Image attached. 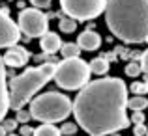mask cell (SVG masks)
Wrapping results in <instances>:
<instances>
[{
  "label": "cell",
  "mask_w": 148,
  "mask_h": 136,
  "mask_svg": "<svg viewBox=\"0 0 148 136\" xmlns=\"http://www.w3.org/2000/svg\"><path fill=\"white\" fill-rule=\"evenodd\" d=\"M30 2H32L34 7H40V9H41V7H49L53 0H30Z\"/></svg>",
  "instance_id": "24"
},
{
  "label": "cell",
  "mask_w": 148,
  "mask_h": 136,
  "mask_svg": "<svg viewBox=\"0 0 148 136\" xmlns=\"http://www.w3.org/2000/svg\"><path fill=\"white\" fill-rule=\"evenodd\" d=\"M131 123H135V125L145 123V114H143V110H135V114L131 116Z\"/></svg>",
  "instance_id": "21"
},
{
  "label": "cell",
  "mask_w": 148,
  "mask_h": 136,
  "mask_svg": "<svg viewBox=\"0 0 148 136\" xmlns=\"http://www.w3.org/2000/svg\"><path fill=\"white\" fill-rule=\"evenodd\" d=\"M75 131H77V125H73V123H66V125L60 129V133L69 136V134H73V133H75Z\"/></svg>",
  "instance_id": "23"
},
{
  "label": "cell",
  "mask_w": 148,
  "mask_h": 136,
  "mask_svg": "<svg viewBox=\"0 0 148 136\" xmlns=\"http://www.w3.org/2000/svg\"><path fill=\"white\" fill-rule=\"evenodd\" d=\"M77 45L81 47V50H96L101 45V37H99V34L86 30V32H83L77 37Z\"/></svg>",
  "instance_id": "11"
},
{
  "label": "cell",
  "mask_w": 148,
  "mask_h": 136,
  "mask_svg": "<svg viewBox=\"0 0 148 136\" xmlns=\"http://www.w3.org/2000/svg\"><path fill=\"white\" fill-rule=\"evenodd\" d=\"M62 11L75 21H90L105 11L107 0H60Z\"/></svg>",
  "instance_id": "6"
},
{
  "label": "cell",
  "mask_w": 148,
  "mask_h": 136,
  "mask_svg": "<svg viewBox=\"0 0 148 136\" xmlns=\"http://www.w3.org/2000/svg\"><path fill=\"white\" fill-rule=\"evenodd\" d=\"M141 69L148 73V50H145V54L141 56Z\"/></svg>",
  "instance_id": "25"
},
{
  "label": "cell",
  "mask_w": 148,
  "mask_h": 136,
  "mask_svg": "<svg viewBox=\"0 0 148 136\" xmlns=\"http://www.w3.org/2000/svg\"><path fill=\"white\" fill-rule=\"evenodd\" d=\"M30 118H32V116H30V112H25L23 108H21V110H17V121H21V123H26Z\"/></svg>",
  "instance_id": "22"
},
{
  "label": "cell",
  "mask_w": 148,
  "mask_h": 136,
  "mask_svg": "<svg viewBox=\"0 0 148 136\" xmlns=\"http://www.w3.org/2000/svg\"><path fill=\"white\" fill-rule=\"evenodd\" d=\"M8 133H6V129H4V127L2 125H0V136H6Z\"/></svg>",
  "instance_id": "28"
},
{
  "label": "cell",
  "mask_w": 148,
  "mask_h": 136,
  "mask_svg": "<svg viewBox=\"0 0 148 136\" xmlns=\"http://www.w3.org/2000/svg\"><path fill=\"white\" fill-rule=\"evenodd\" d=\"M19 37H21L19 24L11 21L6 9H0V49L17 45Z\"/></svg>",
  "instance_id": "8"
},
{
  "label": "cell",
  "mask_w": 148,
  "mask_h": 136,
  "mask_svg": "<svg viewBox=\"0 0 148 136\" xmlns=\"http://www.w3.org/2000/svg\"><path fill=\"white\" fill-rule=\"evenodd\" d=\"M141 64H135V62H130V64L126 65V75L127 76H139L141 75Z\"/></svg>",
  "instance_id": "18"
},
{
  "label": "cell",
  "mask_w": 148,
  "mask_h": 136,
  "mask_svg": "<svg viewBox=\"0 0 148 136\" xmlns=\"http://www.w3.org/2000/svg\"><path fill=\"white\" fill-rule=\"evenodd\" d=\"M75 28H77V21H75V19L66 17V19H62V21H60V30H62L64 34L75 32Z\"/></svg>",
  "instance_id": "17"
},
{
  "label": "cell",
  "mask_w": 148,
  "mask_h": 136,
  "mask_svg": "<svg viewBox=\"0 0 148 136\" xmlns=\"http://www.w3.org/2000/svg\"><path fill=\"white\" fill-rule=\"evenodd\" d=\"M60 52H62V56H64V58H75V56H79L81 47L77 45V43H62Z\"/></svg>",
  "instance_id": "15"
},
{
  "label": "cell",
  "mask_w": 148,
  "mask_h": 136,
  "mask_svg": "<svg viewBox=\"0 0 148 136\" xmlns=\"http://www.w3.org/2000/svg\"><path fill=\"white\" fill-rule=\"evenodd\" d=\"M90 71L94 73V75H105V73L109 71V62L105 60V58H94V60L90 62Z\"/></svg>",
  "instance_id": "14"
},
{
  "label": "cell",
  "mask_w": 148,
  "mask_h": 136,
  "mask_svg": "<svg viewBox=\"0 0 148 136\" xmlns=\"http://www.w3.org/2000/svg\"><path fill=\"white\" fill-rule=\"evenodd\" d=\"M135 134H139V136H143V134H146V127L143 125V123H139L137 127H135Z\"/></svg>",
  "instance_id": "27"
},
{
  "label": "cell",
  "mask_w": 148,
  "mask_h": 136,
  "mask_svg": "<svg viewBox=\"0 0 148 136\" xmlns=\"http://www.w3.org/2000/svg\"><path fill=\"white\" fill-rule=\"evenodd\" d=\"M6 136H17V134H6Z\"/></svg>",
  "instance_id": "29"
},
{
  "label": "cell",
  "mask_w": 148,
  "mask_h": 136,
  "mask_svg": "<svg viewBox=\"0 0 148 136\" xmlns=\"http://www.w3.org/2000/svg\"><path fill=\"white\" fill-rule=\"evenodd\" d=\"M127 106L131 108V110H145V108L148 106V101L145 95H135L131 97V99H127Z\"/></svg>",
  "instance_id": "16"
},
{
  "label": "cell",
  "mask_w": 148,
  "mask_h": 136,
  "mask_svg": "<svg viewBox=\"0 0 148 136\" xmlns=\"http://www.w3.org/2000/svg\"><path fill=\"white\" fill-rule=\"evenodd\" d=\"M71 112H73V103L58 91H47L43 95H38L30 103L32 119L41 121V123L64 121Z\"/></svg>",
  "instance_id": "4"
},
{
  "label": "cell",
  "mask_w": 148,
  "mask_h": 136,
  "mask_svg": "<svg viewBox=\"0 0 148 136\" xmlns=\"http://www.w3.org/2000/svg\"><path fill=\"white\" fill-rule=\"evenodd\" d=\"M40 45H41V50H43V52H47V54H54V52H58V50H60V47H62V39H60V36H58V34L49 32V30H47V32L41 36Z\"/></svg>",
  "instance_id": "12"
},
{
  "label": "cell",
  "mask_w": 148,
  "mask_h": 136,
  "mask_svg": "<svg viewBox=\"0 0 148 136\" xmlns=\"http://www.w3.org/2000/svg\"><path fill=\"white\" fill-rule=\"evenodd\" d=\"M90 65L79 56L75 58H64L60 64H56L53 78L56 84L64 90H81L90 82Z\"/></svg>",
  "instance_id": "5"
},
{
  "label": "cell",
  "mask_w": 148,
  "mask_h": 136,
  "mask_svg": "<svg viewBox=\"0 0 148 136\" xmlns=\"http://www.w3.org/2000/svg\"><path fill=\"white\" fill-rule=\"evenodd\" d=\"M127 88L120 78H101L81 88L73 101L77 125L90 136H105L130 127Z\"/></svg>",
  "instance_id": "1"
},
{
  "label": "cell",
  "mask_w": 148,
  "mask_h": 136,
  "mask_svg": "<svg viewBox=\"0 0 148 136\" xmlns=\"http://www.w3.org/2000/svg\"><path fill=\"white\" fill-rule=\"evenodd\" d=\"M8 110H10V93L6 86V64L4 58L0 56V121L6 118Z\"/></svg>",
  "instance_id": "10"
},
{
  "label": "cell",
  "mask_w": 148,
  "mask_h": 136,
  "mask_svg": "<svg viewBox=\"0 0 148 136\" xmlns=\"http://www.w3.org/2000/svg\"><path fill=\"white\" fill-rule=\"evenodd\" d=\"M54 71H56V64L47 62L40 67L26 69L23 75L15 76L11 80V91H10L11 110H21L26 103H30L32 97L54 76Z\"/></svg>",
  "instance_id": "3"
},
{
  "label": "cell",
  "mask_w": 148,
  "mask_h": 136,
  "mask_svg": "<svg viewBox=\"0 0 148 136\" xmlns=\"http://www.w3.org/2000/svg\"><path fill=\"white\" fill-rule=\"evenodd\" d=\"M146 41H148V36H146Z\"/></svg>",
  "instance_id": "30"
},
{
  "label": "cell",
  "mask_w": 148,
  "mask_h": 136,
  "mask_svg": "<svg viewBox=\"0 0 148 136\" xmlns=\"http://www.w3.org/2000/svg\"><path fill=\"white\" fill-rule=\"evenodd\" d=\"M32 136H62V133L53 123H43V125H40L38 129H34Z\"/></svg>",
  "instance_id": "13"
},
{
  "label": "cell",
  "mask_w": 148,
  "mask_h": 136,
  "mask_svg": "<svg viewBox=\"0 0 148 136\" xmlns=\"http://www.w3.org/2000/svg\"><path fill=\"white\" fill-rule=\"evenodd\" d=\"M19 30L23 34H26L28 37H41L49 28V21L47 15L41 13L40 7H26L19 13L17 19Z\"/></svg>",
  "instance_id": "7"
},
{
  "label": "cell",
  "mask_w": 148,
  "mask_h": 136,
  "mask_svg": "<svg viewBox=\"0 0 148 136\" xmlns=\"http://www.w3.org/2000/svg\"><path fill=\"white\" fill-rule=\"evenodd\" d=\"M8 49H10V50L4 54V64L10 65V67H23V65H26L30 54L26 52L23 47L11 45V47H8Z\"/></svg>",
  "instance_id": "9"
},
{
  "label": "cell",
  "mask_w": 148,
  "mask_h": 136,
  "mask_svg": "<svg viewBox=\"0 0 148 136\" xmlns=\"http://www.w3.org/2000/svg\"><path fill=\"white\" fill-rule=\"evenodd\" d=\"M17 119H2V127L6 129V133H11V131L17 129Z\"/></svg>",
  "instance_id": "20"
},
{
  "label": "cell",
  "mask_w": 148,
  "mask_h": 136,
  "mask_svg": "<svg viewBox=\"0 0 148 136\" xmlns=\"http://www.w3.org/2000/svg\"><path fill=\"white\" fill-rule=\"evenodd\" d=\"M105 21L118 39L143 43L148 36V0H107Z\"/></svg>",
  "instance_id": "2"
},
{
  "label": "cell",
  "mask_w": 148,
  "mask_h": 136,
  "mask_svg": "<svg viewBox=\"0 0 148 136\" xmlns=\"http://www.w3.org/2000/svg\"><path fill=\"white\" fill-rule=\"evenodd\" d=\"M32 134H34L32 127H28V125H23L21 127V136H32Z\"/></svg>",
  "instance_id": "26"
},
{
  "label": "cell",
  "mask_w": 148,
  "mask_h": 136,
  "mask_svg": "<svg viewBox=\"0 0 148 136\" xmlns=\"http://www.w3.org/2000/svg\"><path fill=\"white\" fill-rule=\"evenodd\" d=\"M131 91H133L135 95H145L148 91V84L146 82H133L131 84Z\"/></svg>",
  "instance_id": "19"
},
{
  "label": "cell",
  "mask_w": 148,
  "mask_h": 136,
  "mask_svg": "<svg viewBox=\"0 0 148 136\" xmlns=\"http://www.w3.org/2000/svg\"><path fill=\"white\" fill-rule=\"evenodd\" d=\"M135 136H139V134H135Z\"/></svg>",
  "instance_id": "31"
}]
</instances>
